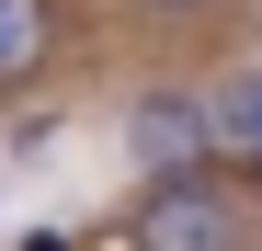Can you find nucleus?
I'll use <instances>...</instances> for the list:
<instances>
[{
	"mask_svg": "<svg viewBox=\"0 0 262 251\" xmlns=\"http://www.w3.org/2000/svg\"><path fill=\"white\" fill-rule=\"evenodd\" d=\"M251 172H262V149H251Z\"/></svg>",
	"mask_w": 262,
	"mask_h": 251,
	"instance_id": "423d86ee",
	"label": "nucleus"
},
{
	"mask_svg": "<svg viewBox=\"0 0 262 251\" xmlns=\"http://www.w3.org/2000/svg\"><path fill=\"white\" fill-rule=\"evenodd\" d=\"M216 149H262V80H228L216 92Z\"/></svg>",
	"mask_w": 262,
	"mask_h": 251,
	"instance_id": "20e7f679",
	"label": "nucleus"
},
{
	"mask_svg": "<svg viewBox=\"0 0 262 251\" xmlns=\"http://www.w3.org/2000/svg\"><path fill=\"white\" fill-rule=\"evenodd\" d=\"M148 12H205V0H148Z\"/></svg>",
	"mask_w": 262,
	"mask_h": 251,
	"instance_id": "39448f33",
	"label": "nucleus"
},
{
	"mask_svg": "<svg viewBox=\"0 0 262 251\" xmlns=\"http://www.w3.org/2000/svg\"><path fill=\"white\" fill-rule=\"evenodd\" d=\"M125 251H251V205L194 160V172H148L137 217H125Z\"/></svg>",
	"mask_w": 262,
	"mask_h": 251,
	"instance_id": "f257e3e1",
	"label": "nucleus"
},
{
	"mask_svg": "<svg viewBox=\"0 0 262 251\" xmlns=\"http://www.w3.org/2000/svg\"><path fill=\"white\" fill-rule=\"evenodd\" d=\"M125 160H137V172H194V160H216V92H148V103H125Z\"/></svg>",
	"mask_w": 262,
	"mask_h": 251,
	"instance_id": "f03ea898",
	"label": "nucleus"
},
{
	"mask_svg": "<svg viewBox=\"0 0 262 251\" xmlns=\"http://www.w3.org/2000/svg\"><path fill=\"white\" fill-rule=\"evenodd\" d=\"M46 46H57V12H46V0H0V92H23V80L46 69Z\"/></svg>",
	"mask_w": 262,
	"mask_h": 251,
	"instance_id": "7ed1b4c3",
	"label": "nucleus"
}]
</instances>
